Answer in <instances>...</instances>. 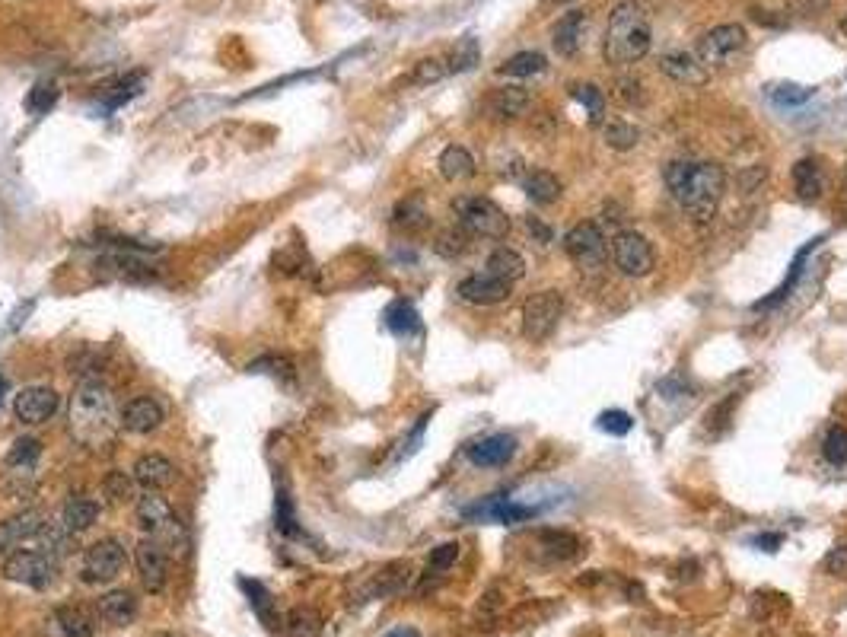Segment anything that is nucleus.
Masks as SVG:
<instances>
[{
	"instance_id": "obj_26",
	"label": "nucleus",
	"mask_w": 847,
	"mask_h": 637,
	"mask_svg": "<svg viewBox=\"0 0 847 637\" xmlns=\"http://www.w3.org/2000/svg\"><path fill=\"white\" fill-rule=\"evenodd\" d=\"M48 631H51V637H93V622L86 618V612H80L74 606H61V609L51 612Z\"/></svg>"
},
{
	"instance_id": "obj_24",
	"label": "nucleus",
	"mask_w": 847,
	"mask_h": 637,
	"mask_svg": "<svg viewBox=\"0 0 847 637\" xmlns=\"http://www.w3.org/2000/svg\"><path fill=\"white\" fill-rule=\"evenodd\" d=\"M822 166H819V160H812V157H806V160H800V163H793V192H797V198L803 201V204H816L819 198H822Z\"/></svg>"
},
{
	"instance_id": "obj_32",
	"label": "nucleus",
	"mask_w": 847,
	"mask_h": 637,
	"mask_svg": "<svg viewBox=\"0 0 847 637\" xmlns=\"http://www.w3.org/2000/svg\"><path fill=\"white\" fill-rule=\"evenodd\" d=\"M545 67H548V61H545L542 51H520V55H513L500 64L497 71L504 77H535V74H542Z\"/></svg>"
},
{
	"instance_id": "obj_20",
	"label": "nucleus",
	"mask_w": 847,
	"mask_h": 637,
	"mask_svg": "<svg viewBox=\"0 0 847 637\" xmlns=\"http://www.w3.org/2000/svg\"><path fill=\"white\" fill-rule=\"evenodd\" d=\"M42 526V516L36 510H26V513H16L10 520L0 523V555H10L16 552L26 539H36V532Z\"/></svg>"
},
{
	"instance_id": "obj_21",
	"label": "nucleus",
	"mask_w": 847,
	"mask_h": 637,
	"mask_svg": "<svg viewBox=\"0 0 847 637\" xmlns=\"http://www.w3.org/2000/svg\"><path fill=\"white\" fill-rule=\"evenodd\" d=\"M660 71L672 80L679 83H688V86H701L707 80V67L698 61L695 51H666V55L660 58Z\"/></svg>"
},
{
	"instance_id": "obj_36",
	"label": "nucleus",
	"mask_w": 847,
	"mask_h": 637,
	"mask_svg": "<svg viewBox=\"0 0 847 637\" xmlns=\"http://www.w3.org/2000/svg\"><path fill=\"white\" fill-rule=\"evenodd\" d=\"M602 141L612 150H631V147H637V141H641V128L625 122V118H612V122H605V128H602Z\"/></svg>"
},
{
	"instance_id": "obj_31",
	"label": "nucleus",
	"mask_w": 847,
	"mask_h": 637,
	"mask_svg": "<svg viewBox=\"0 0 847 637\" xmlns=\"http://www.w3.org/2000/svg\"><path fill=\"white\" fill-rule=\"evenodd\" d=\"M36 539L42 542V552H45V555H51L55 561H58V558H64V555L74 548V532L67 529L64 523L42 520V526H39V532H36Z\"/></svg>"
},
{
	"instance_id": "obj_56",
	"label": "nucleus",
	"mask_w": 847,
	"mask_h": 637,
	"mask_svg": "<svg viewBox=\"0 0 847 637\" xmlns=\"http://www.w3.org/2000/svg\"><path fill=\"white\" fill-rule=\"evenodd\" d=\"M841 36L847 39V16H844V20H841Z\"/></svg>"
},
{
	"instance_id": "obj_52",
	"label": "nucleus",
	"mask_w": 847,
	"mask_h": 637,
	"mask_svg": "<svg viewBox=\"0 0 847 637\" xmlns=\"http://www.w3.org/2000/svg\"><path fill=\"white\" fill-rule=\"evenodd\" d=\"M618 96L625 99V102H631V106H641V102H644V86H641V80L621 77V80H618Z\"/></svg>"
},
{
	"instance_id": "obj_27",
	"label": "nucleus",
	"mask_w": 847,
	"mask_h": 637,
	"mask_svg": "<svg viewBox=\"0 0 847 637\" xmlns=\"http://www.w3.org/2000/svg\"><path fill=\"white\" fill-rule=\"evenodd\" d=\"M99 615L106 618L109 625L115 628H125L137 618V599L128 590H112L99 599Z\"/></svg>"
},
{
	"instance_id": "obj_48",
	"label": "nucleus",
	"mask_w": 847,
	"mask_h": 637,
	"mask_svg": "<svg viewBox=\"0 0 847 637\" xmlns=\"http://www.w3.org/2000/svg\"><path fill=\"white\" fill-rule=\"evenodd\" d=\"M456 558H459V545H456V542H443V545H437L434 552H430V561H427L430 574H443V571H449V567L456 564Z\"/></svg>"
},
{
	"instance_id": "obj_19",
	"label": "nucleus",
	"mask_w": 847,
	"mask_h": 637,
	"mask_svg": "<svg viewBox=\"0 0 847 637\" xmlns=\"http://www.w3.org/2000/svg\"><path fill=\"white\" fill-rule=\"evenodd\" d=\"M131 475H134V481L144 491H163V488L172 485V481H176V466H172V462L166 456H160V453H147V456H141V459L134 462Z\"/></svg>"
},
{
	"instance_id": "obj_15",
	"label": "nucleus",
	"mask_w": 847,
	"mask_h": 637,
	"mask_svg": "<svg viewBox=\"0 0 847 637\" xmlns=\"http://www.w3.org/2000/svg\"><path fill=\"white\" fill-rule=\"evenodd\" d=\"M456 290H459V297L472 306H497L510 297L513 284L494 278V274H488V271H481V274H469L465 281H459Z\"/></svg>"
},
{
	"instance_id": "obj_45",
	"label": "nucleus",
	"mask_w": 847,
	"mask_h": 637,
	"mask_svg": "<svg viewBox=\"0 0 847 637\" xmlns=\"http://www.w3.org/2000/svg\"><path fill=\"white\" fill-rule=\"evenodd\" d=\"M239 587L249 593V602H252V609H255L258 615H262L265 622H274V618H271V596H268V590L262 587V583H258V580H246V577H242V580H239Z\"/></svg>"
},
{
	"instance_id": "obj_17",
	"label": "nucleus",
	"mask_w": 847,
	"mask_h": 637,
	"mask_svg": "<svg viewBox=\"0 0 847 637\" xmlns=\"http://www.w3.org/2000/svg\"><path fill=\"white\" fill-rule=\"evenodd\" d=\"M535 513H539V507H526V504L504 501V497H494V501H484V504L469 507L462 516H465V520H478V523H504V526H513V523L532 520Z\"/></svg>"
},
{
	"instance_id": "obj_51",
	"label": "nucleus",
	"mask_w": 847,
	"mask_h": 637,
	"mask_svg": "<svg viewBox=\"0 0 847 637\" xmlns=\"http://www.w3.org/2000/svg\"><path fill=\"white\" fill-rule=\"evenodd\" d=\"M825 571L832 577H847V545H835L825 555Z\"/></svg>"
},
{
	"instance_id": "obj_42",
	"label": "nucleus",
	"mask_w": 847,
	"mask_h": 637,
	"mask_svg": "<svg viewBox=\"0 0 847 637\" xmlns=\"http://www.w3.org/2000/svg\"><path fill=\"white\" fill-rule=\"evenodd\" d=\"M449 74H459V71H472L478 64V42L475 39H462L453 51H449Z\"/></svg>"
},
{
	"instance_id": "obj_47",
	"label": "nucleus",
	"mask_w": 847,
	"mask_h": 637,
	"mask_svg": "<svg viewBox=\"0 0 847 637\" xmlns=\"http://www.w3.org/2000/svg\"><path fill=\"white\" fill-rule=\"evenodd\" d=\"M469 233H465L462 227L459 230H446V233H440V239H437V252L440 255H446V258H456V255H462L465 249H469Z\"/></svg>"
},
{
	"instance_id": "obj_54",
	"label": "nucleus",
	"mask_w": 847,
	"mask_h": 637,
	"mask_svg": "<svg viewBox=\"0 0 847 637\" xmlns=\"http://www.w3.org/2000/svg\"><path fill=\"white\" fill-rule=\"evenodd\" d=\"M755 545L762 548V552H777V548L784 545V536H781V532H765V536L755 539Z\"/></svg>"
},
{
	"instance_id": "obj_13",
	"label": "nucleus",
	"mask_w": 847,
	"mask_h": 637,
	"mask_svg": "<svg viewBox=\"0 0 847 637\" xmlns=\"http://www.w3.org/2000/svg\"><path fill=\"white\" fill-rule=\"evenodd\" d=\"M134 564H137V574H141L144 587L150 593H163L166 590V583H169V558H166V548L157 539H144L141 545H137Z\"/></svg>"
},
{
	"instance_id": "obj_34",
	"label": "nucleus",
	"mask_w": 847,
	"mask_h": 637,
	"mask_svg": "<svg viewBox=\"0 0 847 637\" xmlns=\"http://www.w3.org/2000/svg\"><path fill=\"white\" fill-rule=\"evenodd\" d=\"M386 325H389V332H395V335H411V332L421 329V316H418V309H414L408 300H395L386 309Z\"/></svg>"
},
{
	"instance_id": "obj_39",
	"label": "nucleus",
	"mask_w": 847,
	"mask_h": 637,
	"mask_svg": "<svg viewBox=\"0 0 847 637\" xmlns=\"http://www.w3.org/2000/svg\"><path fill=\"white\" fill-rule=\"evenodd\" d=\"M392 223H395V227H402V230H421L424 223H427V208H424V201H421V198H408V201H402L399 208H395Z\"/></svg>"
},
{
	"instance_id": "obj_29",
	"label": "nucleus",
	"mask_w": 847,
	"mask_h": 637,
	"mask_svg": "<svg viewBox=\"0 0 847 637\" xmlns=\"http://www.w3.org/2000/svg\"><path fill=\"white\" fill-rule=\"evenodd\" d=\"M440 176L446 182H462V179H472L475 176V157L462 144H449L440 153Z\"/></svg>"
},
{
	"instance_id": "obj_18",
	"label": "nucleus",
	"mask_w": 847,
	"mask_h": 637,
	"mask_svg": "<svg viewBox=\"0 0 847 637\" xmlns=\"http://www.w3.org/2000/svg\"><path fill=\"white\" fill-rule=\"evenodd\" d=\"M42 456V443L36 437H20L16 440L7 456H4V469H7V481L16 485V491H23V478H32Z\"/></svg>"
},
{
	"instance_id": "obj_6",
	"label": "nucleus",
	"mask_w": 847,
	"mask_h": 637,
	"mask_svg": "<svg viewBox=\"0 0 847 637\" xmlns=\"http://www.w3.org/2000/svg\"><path fill=\"white\" fill-rule=\"evenodd\" d=\"M4 577L13 583H26L32 590H48L58 577V561L42 548H16L4 558Z\"/></svg>"
},
{
	"instance_id": "obj_23",
	"label": "nucleus",
	"mask_w": 847,
	"mask_h": 637,
	"mask_svg": "<svg viewBox=\"0 0 847 637\" xmlns=\"http://www.w3.org/2000/svg\"><path fill=\"white\" fill-rule=\"evenodd\" d=\"M532 109V93L526 86H504L491 96V112L500 122H513V118H523Z\"/></svg>"
},
{
	"instance_id": "obj_9",
	"label": "nucleus",
	"mask_w": 847,
	"mask_h": 637,
	"mask_svg": "<svg viewBox=\"0 0 847 637\" xmlns=\"http://www.w3.org/2000/svg\"><path fill=\"white\" fill-rule=\"evenodd\" d=\"M564 316V297L558 290H539L523 303V335L529 341H545L555 335Z\"/></svg>"
},
{
	"instance_id": "obj_41",
	"label": "nucleus",
	"mask_w": 847,
	"mask_h": 637,
	"mask_svg": "<svg viewBox=\"0 0 847 637\" xmlns=\"http://www.w3.org/2000/svg\"><path fill=\"white\" fill-rule=\"evenodd\" d=\"M284 625L293 637H316L322 631V618L313 609H293Z\"/></svg>"
},
{
	"instance_id": "obj_44",
	"label": "nucleus",
	"mask_w": 847,
	"mask_h": 637,
	"mask_svg": "<svg viewBox=\"0 0 847 637\" xmlns=\"http://www.w3.org/2000/svg\"><path fill=\"white\" fill-rule=\"evenodd\" d=\"M596 427L605 430V434H612V437H625L628 430L634 427V418L628 415V411L609 408V411H602V415L596 418Z\"/></svg>"
},
{
	"instance_id": "obj_2",
	"label": "nucleus",
	"mask_w": 847,
	"mask_h": 637,
	"mask_svg": "<svg viewBox=\"0 0 847 637\" xmlns=\"http://www.w3.org/2000/svg\"><path fill=\"white\" fill-rule=\"evenodd\" d=\"M67 421H71V434L83 446H90V450L106 446L115 437V430L121 427V421L115 418L112 389L99 380L83 383L71 399V415H67Z\"/></svg>"
},
{
	"instance_id": "obj_40",
	"label": "nucleus",
	"mask_w": 847,
	"mask_h": 637,
	"mask_svg": "<svg viewBox=\"0 0 847 637\" xmlns=\"http://www.w3.org/2000/svg\"><path fill=\"white\" fill-rule=\"evenodd\" d=\"M812 86H797V83H777V86H768V96L777 102V106L784 109H793V106H803L806 99H812Z\"/></svg>"
},
{
	"instance_id": "obj_37",
	"label": "nucleus",
	"mask_w": 847,
	"mask_h": 637,
	"mask_svg": "<svg viewBox=\"0 0 847 637\" xmlns=\"http://www.w3.org/2000/svg\"><path fill=\"white\" fill-rule=\"evenodd\" d=\"M58 96H61V90H58L55 80H39V83L29 90V96H26V112L36 115V118H39V115H48V109H55Z\"/></svg>"
},
{
	"instance_id": "obj_55",
	"label": "nucleus",
	"mask_w": 847,
	"mask_h": 637,
	"mask_svg": "<svg viewBox=\"0 0 847 637\" xmlns=\"http://www.w3.org/2000/svg\"><path fill=\"white\" fill-rule=\"evenodd\" d=\"M383 637H421V631H418V628L402 625V628H392V631H389V634H383Z\"/></svg>"
},
{
	"instance_id": "obj_28",
	"label": "nucleus",
	"mask_w": 847,
	"mask_h": 637,
	"mask_svg": "<svg viewBox=\"0 0 847 637\" xmlns=\"http://www.w3.org/2000/svg\"><path fill=\"white\" fill-rule=\"evenodd\" d=\"M484 271L488 274H494V278H500V281H507V284H516L526 274V262H523V255L516 252V249H507V246H500V249H494L491 255H488V262H484Z\"/></svg>"
},
{
	"instance_id": "obj_10",
	"label": "nucleus",
	"mask_w": 847,
	"mask_h": 637,
	"mask_svg": "<svg viewBox=\"0 0 847 637\" xmlns=\"http://www.w3.org/2000/svg\"><path fill=\"white\" fill-rule=\"evenodd\" d=\"M612 262L625 278H647L656 268V252L653 243L644 233L625 230L612 239Z\"/></svg>"
},
{
	"instance_id": "obj_53",
	"label": "nucleus",
	"mask_w": 847,
	"mask_h": 637,
	"mask_svg": "<svg viewBox=\"0 0 847 637\" xmlns=\"http://www.w3.org/2000/svg\"><path fill=\"white\" fill-rule=\"evenodd\" d=\"M526 227H529V236H532L535 246H548L551 243V227H548V223H542L539 217H529Z\"/></svg>"
},
{
	"instance_id": "obj_30",
	"label": "nucleus",
	"mask_w": 847,
	"mask_h": 637,
	"mask_svg": "<svg viewBox=\"0 0 847 637\" xmlns=\"http://www.w3.org/2000/svg\"><path fill=\"white\" fill-rule=\"evenodd\" d=\"M99 520V504L93 501V497H71V501L64 504V513H61V523L67 526L77 536V532H86L93 523Z\"/></svg>"
},
{
	"instance_id": "obj_5",
	"label": "nucleus",
	"mask_w": 847,
	"mask_h": 637,
	"mask_svg": "<svg viewBox=\"0 0 847 637\" xmlns=\"http://www.w3.org/2000/svg\"><path fill=\"white\" fill-rule=\"evenodd\" d=\"M746 48H749L746 26L723 23V26H714L711 32H704L698 48H695V55L707 71H723V67L739 64V58L746 55Z\"/></svg>"
},
{
	"instance_id": "obj_14",
	"label": "nucleus",
	"mask_w": 847,
	"mask_h": 637,
	"mask_svg": "<svg viewBox=\"0 0 847 637\" xmlns=\"http://www.w3.org/2000/svg\"><path fill=\"white\" fill-rule=\"evenodd\" d=\"M118 421L128 434H153V430L163 427L166 411L157 399H150V395H137V399H131L125 408H121Z\"/></svg>"
},
{
	"instance_id": "obj_35",
	"label": "nucleus",
	"mask_w": 847,
	"mask_h": 637,
	"mask_svg": "<svg viewBox=\"0 0 847 637\" xmlns=\"http://www.w3.org/2000/svg\"><path fill=\"white\" fill-rule=\"evenodd\" d=\"M819 243H822V239H809V243H806V246L800 249V255L793 258V265H790V274H787V281H784L781 287H777L771 297H765L762 303H755V309H768V306H777V303H781V300H784V297L790 294V290H793V284H797V281H800V274H803V262H806V258H809V252L816 249Z\"/></svg>"
},
{
	"instance_id": "obj_16",
	"label": "nucleus",
	"mask_w": 847,
	"mask_h": 637,
	"mask_svg": "<svg viewBox=\"0 0 847 637\" xmlns=\"http://www.w3.org/2000/svg\"><path fill=\"white\" fill-rule=\"evenodd\" d=\"M516 453V437L513 434H488L475 443L465 446V456H469L475 466L481 469H500L507 466Z\"/></svg>"
},
{
	"instance_id": "obj_8",
	"label": "nucleus",
	"mask_w": 847,
	"mask_h": 637,
	"mask_svg": "<svg viewBox=\"0 0 847 637\" xmlns=\"http://www.w3.org/2000/svg\"><path fill=\"white\" fill-rule=\"evenodd\" d=\"M128 567V552L118 539H99L96 545L86 548L83 564H80V580L90 583V587H102V583H112L121 577V571Z\"/></svg>"
},
{
	"instance_id": "obj_4",
	"label": "nucleus",
	"mask_w": 847,
	"mask_h": 637,
	"mask_svg": "<svg viewBox=\"0 0 847 637\" xmlns=\"http://www.w3.org/2000/svg\"><path fill=\"white\" fill-rule=\"evenodd\" d=\"M453 214L459 220V227L475 239H504L510 233V217L491 198L459 195L453 201Z\"/></svg>"
},
{
	"instance_id": "obj_33",
	"label": "nucleus",
	"mask_w": 847,
	"mask_h": 637,
	"mask_svg": "<svg viewBox=\"0 0 847 637\" xmlns=\"http://www.w3.org/2000/svg\"><path fill=\"white\" fill-rule=\"evenodd\" d=\"M134 475L121 472V469H112L106 478H102V494H106V501L115 504V507H125L134 501Z\"/></svg>"
},
{
	"instance_id": "obj_50",
	"label": "nucleus",
	"mask_w": 847,
	"mask_h": 637,
	"mask_svg": "<svg viewBox=\"0 0 847 637\" xmlns=\"http://www.w3.org/2000/svg\"><path fill=\"white\" fill-rule=\"evenodd\" d=\"M141 74H134V77H128V80H121L118 86H115V93L109 96V102H106V109H118L121 102H128L131 96H137L141 93Z\"/></svg>"
},
{
	"instance_id": "obj_11",
	"label": "nucleus",
	"mask_w": 847,
	"mask_h": 637,
	"mask_svg": "<svg viewBox=\"0 0 847 637\" xmlns=\"http://www.w3.org/2000/svg\"><path fill=\"white\" fill-rule=\"evenodd\" d=\"M564 252L574 258L577 268H583V271H599V268L605 265V255H609V243H605L602 230L596 227L593 220H583V223H577V227L567 233Z\"/></svg>"
},
{
	"instance_id": "obj_22",
	"label": "nucleus",
	"mask_w": 847,
	"mask_h": 637,
	"mask_svg": "<svg viewBox=\"0 0 847 637\" xmlns=\"http://www.w3.org/2000/svg\"><path fill=\"white\" fill-rule=\"evenodd\" d=\"M583 32H586V13L583 10H567L561 20L551 29V45H555L558 55L570 58L577 55L583 45Z\"/></svg>"
},
{
	"instance_id": "obj_49",
	"label": "nucleus",
	"mask_w": 847,
	"mask_h": 637,
	"mask_svg": "<svg viewBox=\"0 0 847 637\" xmlns=\"http://www.w3.org/2000/svg\"><path fill=\"white\" fill-rule=\"evenodd\" d=\"M274 520H278V529L284 532V536H297V516H293V504L290 497L281 491L278 494V504H274Z\"/></svg>"
},
{
	"instance_id": "obj_43",
	"label": "nucleus",
	"mask_w": 847,
	"mask_h": 637,
	"mask_svg": "<svg viewBox=\"0 0 847 637\" xmlns=\"http://www.w3.org/2000/svg\"><path fill=\"white\" fill-rule=\"evenodd\" d=\"M822 456L832 462V466H844L847 462V427H832L825 434L822 443Z\"/></svg>"
},
{
	"instance_id": "obj_25",
	"label": "nucleus",
	"mask_w": 847,
	"mask_h": 637,
	"mask_svg": "<svg viewBox=\"0 0 847 637\" xmlns=\"http://www.w3.org/2000/svg\"><path fill=\"white\" fill-rule=\"evenodd\" d=\"M523 182V192L529 195V201H535V204H555V201H561V179L555 176V172H548V169H532V172H526V176L520 179Z\"/></svg>"
},
{
	"instance_id": "obj_3",
	"label": "nucleus",
	"mask_w": 847,
	"mask_h": 637,
	"mask_svg": "<svg viewBox=\"0 0 847 637\" xmlns=\"http://www.w3.org/2000/svg\"><path fill=\"white\" fill-rule=\"evenodd\" d=\"M650 42H653V32H650L644 4H637V0H621L609 16V26H605V39H602L605 61L615 67L634 64L650 51Z\"/></svg>"
},
{
	"instance_id": "obj_1",
	"label": "nucleus",
	"mask_w": 847,
	"mask_h": 637,
	"mask_svg": "<svg viewBox=\"0 0 847 637\" xmlns=\"http://www.w3.org/2000/svg\"><path fill=\"white\" fill-rule=\"evenodd\" d=\"M663 182L691 220H711L726 192V172L717 163H666Z\"/></svg>"
},
{
	"instance_id": "obj_38",
	"label": "nucleus",
	"mask_w": 847,
	"mask_h": 637,
	"mask_svg": "<svg viewBox=\"0 0 847 637\" xmlns=\"http://www.w3.org/2000/svg\"><path fill=\"white\" fill-rule=\"evenodd\" d=\"M570 96H574L580 106L586 109V115H590L593 125L602 122V115H605V99H602V93H599V86H593V83H577L574 90H570Z\"/></svg>"
},
{
	"instance_id": "obj_7",
	"label": "nucleus",
	"mask_w": 847,
	"mask_h": 637,
	"mask_svg": "<svg viewBox=\"0 0 847 637\" xmlns=\"http://www.w3.org/2000/svg\"><path fill=\"white\" fill-rule=\"evenodd\" d=\"M137 526L144 532H150V539H157L163 548L166 545H185V532L179 516L172 513V507L163 501L157 491H147V497L137 501Z\"/></svg>"
},
{
	"instance_id": "obj_12",
	"label": "nucleus",
	"mask_w": 847,
	"mask_h": 637,
	"mask_svg": "<svg viewBox=\"0 0 847 637\" xmlns=\"http://www.w3.org/2000/svg\"><path fill=\"white\" fill-rule=\"evenodd\" d=\"M58 405H61V395L51 389V386H29L23 392H16L13 399V415L20 424H45L58 415Z\"/></svg>"
},
{
	"instance_id": "obj_46",
	"label": "nucleus",
	"mask_w": 847,
	"mask_h": 637,
	"mask_svg": "<svg viewBox=\"0 0 847 637\" xmlns=\"http://www.w3.org/2000/svg\"><path fill=\"white\" fill-rule=\"evenodd\" d=\"M446 74H449L446 58H424V61H418V67H414L411 80L424 86V83H437V80H443Z\"/></svg>"
}]
</instances>
